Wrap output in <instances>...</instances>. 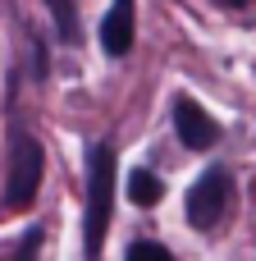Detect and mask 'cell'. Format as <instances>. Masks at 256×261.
<instances>
[{"mask_svg":"<svg viewBox=\"0 0 256 261\" xmlns=\"http://www.w3.org/2000/svg\"><path fill=\"white\" fill-rule=\"evenodd\" d=\"M115 142L96 138L87 147V216H82V252L87 261L101 257L105 234H110V216H115Z\"/></svg>","mask_w":256,"mask_h":261,"instance_id":"6da1fadb","label":"cell"},{"mask_svg":"<svg viewBox=\"0 0 256 261\" xmlns=\"http://www.w3.org/2000/svg\"><path fill=\"white\" fill-rule=\"evenodd\" d=\"M41 174H46V147L23 128L14 124V138H9V179H5V206L9 211H27L37 202V188H41Z\"/></svg>","mask_w":256,"mask_h":261,"instance_id":"7a4b0ae2","label":"cell"},{"mask_svg":"<svg viewBox=\"0 0 256 261\" xmlns=\"http://www.w3.org/2000/svg\"><path fill=\"white\" fill-rule=\"evenodd\" d=\"M229 197H234V174H229L224 165H206V170L192 179V188H188V202H183V211H188V225H192L197 234H211V229L224 220V211H229Z\"/></svg>","mask_w":256,"mask_h":261,"instance_id":"3957f363","label":"cell"},{"mask_svg":"<svg viewBox=\"0 0 256 261\" xmlns=\"http://www.w3.org/2000/svg\"><path fill=\"white\" fill-rule=\"evenodd\" d=\"M174 133H179V142H183L188 151H211V147L220 142V124H215L192 96H179V101H174Z\"/></svg>","mask_w":256,"mask_h":261,"instance_id":"277c9868","label":"cell"},{"mask_svg":"<svg viewBox=\"0 0 256 261\" xmlns=\"http://www.w3.org/2000/svg\"><path fill=\"white\" fill-rule=\"evenodd\" d=\"M137 41V0H115L110 14L101 18V50L110 60H124Z\"/></svg>","mask_w":256,"mask_h":261,"instance_id":"5b68a950","label":"cell"},{"mask_svg":"<svg viewBox=\"0 0 256 261\" xmlns=\"http://www.w3.org/2000/svg\"><path fill=\"white\" fill-rule=\"evenodd\" d=\"M160 197H165V179L156 170H133L128 174V202L133 206L151 211V206H160Z\"/></svg>","mask_w":256,"mask_h":261,"instance_id":"8992f818","label":"cell"},{"mask_svg":"<svg viewBox=\"0 0 256 261\" xmlns=\"http://www.w3.org/2000/svg\"><path fill=\"white\" fill-rule=\"evenodd\" d=\"M46 9H50V18H55V37H60L64 46H78V37H82L78 0H46Z\"/></svg>","mask_w":256,"mask_h":261,"instance_id":"52a82bcc","label":"cell"},{"mask_svg":"<svg viewBox=\"0 0 256 261\" xmlns=\"http://www.w3.org/2000/svg\"><path fill=\"white\" fill-rule=\"evenodd\" d=\"M27 46H32V83H46L50 78V46L37 28H27Z\"/></svg>","mask_w":256,"mask_h":261,"instance_id":"ba28073f","label":"cell"},{"mask_svg":"<svg viewBox=\"0 0 256 261\" xmlns=\"http://www.w3.org/2000/svg\"><path fill=\"white\" fill-rule=\"evenodd\" d=\"M124 257H128V261H142V257L169 261V248H165V243H151V239H133V243L124 248Z\"/></svg>","mask_w":256,"mask_h":261,"instance_id":"9c48e42d","label":"cell"},{"mask_svg":"<svg viewBox=\"0 0 256 261\" xmlns=\"http://www.w3.org/2000/svg\"><path fill=\"white\" fill-rule=\"evenodd\" d=\"M37 248H41V229H37V225H32V229H27V234H23V243H18V257H32V252H37Z\"/></svg>","mask_w":256,"mask_h":261,"instance_id":"30bf717a","label":"cell"},{"mask_svg":"<svg viewBox=\"0 0 256 261\" xmlns=\"http://www.w3.org/2000/svg\"><path fill=\"white\" fill-rule=\"evenodd\" d=\"M229 5H252V0H229Z\"/></svg>","mask_w":256,"mask_h":261,"instance_id":"8fae6325","label":"cell"}]
</instances>
